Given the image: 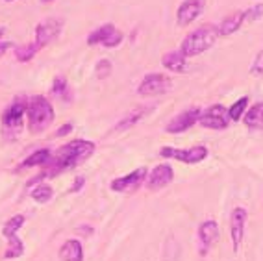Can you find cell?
I'll use <instances>...</instances> for the list:
<instances>
[{"mask_svg":"<svg viewBox=\"0 0 263 261\" xmlns=\"http://www.w3.org/2000/svg\"><path fill=\"white\" fill-rule=\"evenodd\" d=\"M95 143L93 141H85V139H74L67 145L60 146L56 152H52V158L47 165H45V173L41 176L33 178L28 185H33V183H39L43 178H54L58 174L65 173L69 169L78 167L80 163L87 161L91 156L95 154Z\"/></svg>","mask_w":263,"mask_h":261,"instance_id":"6da1fadb","label":"cell"},{"mask_svg":"<svg viewBox=\"0 0 263 261\" xmlns=\"http://www.w3.org/2000/svg\"><path fill=\"white\" fill-rule=\"evenodd\" d=\"M161 65L167 70H171V72H176V74H185V72H189L187 58L183 56L180 50H171V52H167V54H163Z\"/></svg>","mask_w":263,"mask_h":261,"instance_id":"2e32d148","label":"cell"},{"mask_svg":"<svg viewBox=\"0 0 263 261\" xmlns=\"http://www.w3.org/2000/svg\"><path fill=\"white\" fill-rule=\"evenodd\" d=\"M84 185H85V178L78 176V178H76V180H74V183H72V185H71V191H72V193H78Z\"/></svg>","mask_w":263,"mask_h":261,"instance_id":"1f68e13d","label":"cell"},{"mask_svg":"<svg viewBox=\"0 0 263 261\" xmlns=\"http://www.w3.org/2000/svg\"><path fill=\"white\" fill-rule=\"evenodd\" d=\"M171 89V78L163 72H152L146 74L137 85V93L141 97H158V95L167 93Z\"/></svg>","mask_w":263,"mask_h":261,"instance_id":"30bf717a","label":"cell"},{"mask_svg":"<svg viewBox=\"0 0 263 261\" xmlns=\"http://www.w3.org/2000/svg\"><path fill=\"white\" fill-rule=\"evenodd\" d=\"M50 158H52V150L50 148L35 150L33 154H30L28 158L24 159L21 167H45V165L50 161Z\"/></svg>","mask_w":263,"mask_h":261,"instance_id":"44dd1931","label":"cell"},{"mask_svg":"<svg viewBox=\"0 0 263 261\" xmlns=\"http://www.w3.org/2000/svg\"><path fill=\"white\" fill-rule=\"evenodd\" d=\"M173 180H174L173 167H171V165H167V163H160V165H156L151 173H148L146 185H148V189H151V191H160V189H163V187L171 185V183H173Z\"/></svg>","mask_w":263,"mask_h":261,"instance_id":"9a60e30c","label":"cell"},{"mask_svg":"<svg viewBox=\"0 0 263 261\" xmlns=\"http://www.w3.org/2000/svg\"><path fill=\"white\" fill-rule=\"evenodd\" d=\"M72 132V124L71 122H67V124H63V126H60L56 130V134H54V137H65V136H69Z\"/></svg>","mask_w":263,"mask_h":261,"instance_id":"4dcf8cb0","label":"cell"},{"mask_svg":"<svg viewBox=\"0 0 263 261\" xmlns=\"http://www.w3.org/2000/svg\"><path fill=\"white\" fill-rule=\"evenodd\" d=\"M247 219H249V211L245 208H234V211L230 215V241L232 247H234V252H239L241 245H243Z\"/></svg>","mask_w":263,"mask_h":261,"instance_id":"4fadbf2b","label":"cell"},{"mask_svg":"<svg viewBox=\"0 0 263 261\" xmlns=\"http://www.w3.org/2000/svg\"><path fill=\"white\" fill-rule=\"evenodd\" d=\"M61 30H63V19H58V17H50V19H45L35 26V41L39 47H47L52 41H56L60 38Z\"/></svg>","mask_w":263,"mask_h":261,"instance_id":"8fae6325","label":"cell"},{"mask_svg":"<svg viewBox=\"0 0 263 261\" xmlns=\"http://www.w3.org/2000/svg\"><path fill=\"white\" fill-rule=\"evenodd\" d=\"M4 2H13V0H4Z\"/></svg>","mask_w":263,"mask_h":261,"instance_id":"e575fe53","label":"cell"},{"mask_svg":"<svg viewBox=\"0 0 263 261\" xmlns=\"http://www.w3.org/2000/svg\"><path fill=\"white\" fill-rule=\"evenodd\" d=\"M24 215H15V217H11L8 222L4 224V228H2V235L4 237H13V235H17V232H19V228L24 224Z\"/></svg>","mask_w":263,"mask_h":261,"instance_id":"d4e9b609","label":"cell"},{"mask_svg":"<svg viewBox=\"0 0 263 261\" xmlns=\"http://www.w3.org/2000/svg\"><path fill=\"white\" fill-rule=\"evenodd\" d=\"M219 38L221 35H219V28L215 24H204L183 38L182 45H180V52L185 58H195L202 52L210 50Z\"/></svg>","mask_w":263,"mask_h":261,"instance_id":"7a4b0ae2","label":"cell"},{"mask_svg":"<svg viewBox=\"0 0 263 261\" xmlns=\"http://www.w3.org/2000/svg\"><path fill=\"white\" fill-rule=\"evenodd\" d=\"M243 11H245V23H254L259 17H263V4H254L250 6L249 10H243Z\"/></svg>","mask_w":263,"mask_h":261,"instance_id":"f1b7e54d","label":"cell"},{"mask_svg":"<svg viewBox=\"0 0 263 261\" xmlns=\"http://www.w3.org/2000/svg\"><path fill=\"white\" fill-rule=\"evenodd\" d=\"M148 169L146 167H139L136 171H132V173L124 174L121 178H115L111 180L109 187H111V191L115 193H136L137 189H141L143 183L148 180Z\"/></svg>","mask_w":263,"mask_h":261,"instance_id":"ba28073f","label":"cell"},{"mask_svg":"<svg viewBox=\"0 0 263 261\" xmlns=\"http://www.w3.org/2000/svg\"><path fill=\"white\" fill-rule=\"evenodd\" d=\"M198 254L202 257H206L212 250V247L219 241L221 237V230H219V224L215 219H208L204 222L198 224Z\"/></svg>","mask_w":263,"mask_h":261,"instance_id":"9c48e42d","label":"cell"},{"mask_svg":"<svg viewBox=\"0 0 263 261\" xmlns=\"http://www.w3.org/2000/svg\"><path fill=\"white\" fill-rule=\"evenodd\" d=\"M243 24H245V11H234V13H230L228 17H224V19L221 21V24L217 26V28H219V35H221V38H228V35L237 32Z\"/></svg>","mask_w":263,"mask_h":261,"instance_id":"ac0fdd59","label":"cell"},{"mask_svg":"<svg viewBox=\"0 0 263 261\" xmlns=\"http://www.w3.org/2000/svg\"><path fill=\"white\" fill-rule=\"evenodd\" d=\"M198 124L208 130H226L230 126V117H228V107H224L222 104H213V106L206 107L200 113Z\"/></svg>","mask_w":263,"mask_h":261,"instance_id":"52a82bcc","label":"cell"},{"mask_svg":"<svg viewBox=\"0 0 263 261\" xmlns=\"http://www.w3.org/2000/svg\"><path fill=\"white\" fill-rule=\"evenodd\" d=\"M124 39L121 30H117L111 23H106L102 26H99L97 30L87 35V45L89 47H106V48H115L119 47Z\"/></svg>","mask_w":263,"mask_h":261,"instance_id":"8992f818","label":"cell"},{"mask_svg":"<svg viewBox=\"0 0 263 261\" xmlns=\"http://www.w3.org/2000/svg\"><path fill=\"white\" fill-rule=\"evenodd\" d=\"M8 241H10V247H8V250H6V257H8V259H10V257L13 259V257L23 256V254H24V243L21 241L17 235L10 237Z\"/></svg>","mask_w":263,"mask_h":261,"instance_id":"4316f807","label":"cell"},{"mask_svg":"<svg viewBox=\"0 0 263 261\" xmlns=\"http://www.w3.org/2000/svg\"><path fill=\"white\" fill-rule=\"evenodd\" d=\"M30 134H41L54 122V107L50 100L45 97H32L28 100V111H26Z\"/></svg>","mask_w":263,"mask_h":261,"instance_id":"3957f363","label":"cell"},{"mask_svg":"<svg viewBox=\"0 0 263 261\" xmlns=\"http://www.w3.org/2000/svg\"><path fill=\"white\" fill-rule=\"evenodd\" d=\"M250 74L252 76H263V50H259L254 58L252 65H250Z\"/></svg>","mask_w":263,"mask_h":261,"instance_id":"f546056e","label":"cell"},{"mask_svg":"<svg viewBox=\"0 0 263 261\" xmlns=\"http://www.w3.org/2000/svg\"><path fill=\"white\" fill-rule=\"evenodd\" d=\"M61 261H84V247L78 239H67L58 252Z\"/></svg>","mask_w":263,"mask_h":261,"instance_id":"e0dca14e","label":"cell"},{"mask_svg":"<svg viewBox=\"0 0 263 261\" xmlns=\"http://www.w3.org/2000/svg\"><path fill=\"white\" fill-rule=\"evenodd\" d=\"M54 191H52V187L47 185V183H39L32 189V198L39 204H47L48 200L52 198Z\"/></svg>","mask_w":263,"mask_h":261,"instance_id":"484cf974","label":"cell"},{"mask_svg":"<svg viewBox=\"0 0 263 261\" xmlns=\"http://www.w3.org/2000/svg\"><path fill=\"white\" fill-rule=\"evenodd\" d=\"M26 97H17L2 113V134L6 139H15L24 130V115L28 111Z\"/></svg>","mask_w":263,"mask_h":261,"instance_id":"277c9868","label":"cell"},{"mask_svg":"<svg viewBox=\"0 0 263 261\" xmlns=\"http://www.w3.org/2000/svg\"><path fill=\"white\" fill-rule=\"evenodd\" d=\"M243 122L250 130H263V102L250 106L245 113Z\"/></svg>","mask_w":263,"mask_h":261,"instance_id":"ffe728a7","label":"cell"},{"mask_svg":"<svg viewBox=\"0 0 263 261\" xmlns=\"http://www.w3.org/2000/svg\"><path fill=\"white\" fill-rule=\"evenodd\" d=\"M11 48V41H0V56H4L6 50Z\"/></svg>","mask_w":263,"mask_h":261,"instance_id":"d6a6232c","label":"cell"},{"mask_svg":"<svg viewBox=\"0 0 263 261\" xmlns=\"http://www.w3.org/2000/svg\"><path fill=\"white\" fill-rule=\"evenodd\" d=\"M200 113L202 109H198V107H189V109H183L180 111L178 115H174L167 126H165V132L167 134H183V132H187L191 126H195L200 119Z\"/></svg>","mask_w":263,"mask_h":261,"instance_id":"7c38bea8","label":"cell"},{"mask_svg":"<svg viewBox=\"0 0 263 261\" xmlns=\"http://www.w3.org/2000/svg\"><path fill=\"white\" fill-rule=\"evenodd\" d=\"M41 2H45V4H48V2H54V0H41Z\"/></svg>","mask_w":263,"mask_h":261,"instance_id":"836d02e7","label":"cell"},{"mask_svg":"<svg viewBox=\"0 0 263 261\" xmlns=\"http://www.w3.org/2000/svg\"><path fill=\"white\" fill-rule=\"evenodd\" d=\"M95 74H97V78L104 80V78H108L109 74H111V70H113V65H111V61L109 60H100L99 63H97V67H95Z\"/></svg>","mask_w":263,"mask_h":261,"instance_id":"83f0119b","label":"cell"},{"mask_svg":"<svg viewBox=\"0 0 263 261\" xmlns=\"http://www.w3.org/2000/svg\"><path fill=\"white\" fill-rule=\"evenodd\" d=\"M52 93L61 97L65 102H71L72 95H69V82H67L65 76H58L54 80V84H52Z\"/></svg>","mask_w":263,"mask_h":261,"instance_id":"cb8c5ba5","label":"cell"},{"mask_svg":"<svg viewBox=\"0 0 263 261\" xmlns=\"http://www.w3.org/2000/svg\"><path fill=\"white\" fill-rule=\"evenodd\" d=\"M39 50H41V47H39L37 43H28V45H23V47H19L15 50V58H17V61H21V63H26V61L32 60Z\"/></svg>","mask_w":263,"mask_h":261,"instance_id":"603a6c76","label":"cell"},{"mask_svg":"<svg viewBox=\"0 0 263 261\" xmlns=\"http://www.w3.org/2000/svg\"><path fill=\"white\" fill-rule=\"evenodd\" d=\"M204 8H206V0H182L176 10L178 26H191L202 15Z\"/></svg>","mask_w":263,"mask_h":261,"instance_id":"5bb4252c","label":"cell"},{"mask_svg":"<svg viewBox=\"0 0 263 261\" xmlns=\"http://www.w3.org/2000/svg\"><path fill=\"white\" fill-rule=\"evenodd\" d=\"M151 111H152V107H136L134 111L126 113V115L122 117L121 121H119L117 124L113 126V130H115V132L130 130V128H134V126H136L137 122L141 121V119L146 115V113H151Z\"/></svg>","mask_w":263,"mask_h":261,"instance_id":"d6986e66","label":"cell"},{"mask_svg":"<svg viewBox=\"0 0 263 261\" xmlns=\"http://www.w3.org/2000/svg\"><path fill=\"white\" fill-rule=\"evenodd\" d=\"M160 154L167 159H176V161H180V163L197 165L208 158L210 150H208L206 145H195V146H189V148H173V146H163V148L160 150Z\"/></svg>","mask_w":263,"mask_h":261,"instance_id":"5b68a950","label":"cell"},{"mask_svg":"<svg viewBox=\"0 0 263 261\" xmlns=\"http://www.w3.org/2000/svg\"><path fill=\"white\" fill-rule=\"evenodd\" d=\"M249 97H241L237 98L230 107H228V117H230V122H239L243 121L245 113L249 109Z\"/></svg>","mask_w":263,"mask_h":261,"instance_id":"7402d4cb","label":"cell"}]
</instances>
